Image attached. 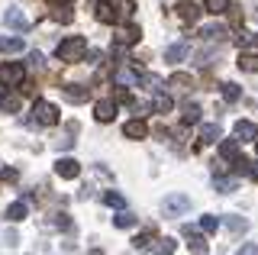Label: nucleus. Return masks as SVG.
<instances>
[{"label":"nucleus","instance_id":"nucleus-1","mask_svg":"<svg viewBox=\"0 0 258 255\" xmlns=\"http://www.w3.org/2000/svg\"><path fill=\"white\" fill-rule=\"evenodd\" d=\"M55 55H58L61 61H68V65H75V61H81L87 55V39L84 36H68L58 42V49H55Z\"/></svg>","mask_w":258,"mask_h":255},{"label":"nucleus","instance_id":"nucleus-2","mask_svg":"<svg viewBox=\"0 0 258 255\" xmlns=\"http://www.w3.org/2000/svg\"><path fill=\"white\" fill-rule=\"evenodd\" d=\"M32 116H36V123H42V126H58V107L55 103H48V100H36L32 103Z\"/></svg>","mask_w":258,"mask_h":255},{"label":"nucleus","instance_id":"nucleus-3","mask_svg":"<svg viewBox=\"0 0 258 255\" xmlns=\"http://www.w3.org/2000/svg\"><path fill=\"white\" fill-rule=\"evenodd\" d=\"M161 210H165V217H184L190 210V197L187 194H168Z\"/></svg>","mask_w":258,"mask_h":255},{"label":"nucleus","instance_id":"nucleus-4","mask_svg":"<svg viewBox=\"0 0 258 255\" xmlns=\"http://www.w3.org/2000/svg\"><path fill=\"white\" fill-rule=\"evenodd\" d=\"M23 78H26V68H23L20 61H4V65H0V81H4V84L20 87Z\"/></svg>","mask_w":258,"mask_h":255},{"label":"nucleus","instance_id":"nucleus-5","mask_svg":"<svg viewBox=\"0 0 258 255\" xmlns=\"http://www.w3.org/2000/svg\"><path fill=\"white\" fill-rule=\"evenodd\" d=\"M94 116H97V123H110V119L116 116V100H97Z\"/></svg>","mask_w":258,"mask_h":255},{"label":"nucleus","instance_id":"nucleus-6","mask_svg":"<svg viewBox=\"0 0 258 255\" xmlns=\"http://www.w3.org/2000/svg\"><path fill=\"white\" fill-rule=\"evenodd\" d=\"M55 174H58V178H78L81 174V165L75 162V158H58V162H55Z\"/></svg>","mask_w":258,"mask_h":255},{"label":"nucleus","instance_id":"nucleus-7","mask_svg":"<svg viewBox=\"0 0 258 255\" xmlns=\"http://www.w3.org/2000/svg\"><path fill=\"white\" fill-rule=\"evenodd\" d=\"M232 133H236V139H239V142H252V139H258V126L252 123V119H239Z\"/></svg>","mask_w":258,"mask_h":255},{"label":"nucleus","instance_id":"nucleus-8","mask_svg":"<svg viewBox=\"0 0 258 255\" xmlns=\"http://www.w3.org/2000/svg\"><path fill=\"white\" fill-rule=\"evenodd\" d=\"M200 13H204V10H200L194 0H181V4H177V17H181L184 23H197Z\"/></svg>","mask_w":258,"mask_h":255},{"label":"nucleus","instance_id":"nucleus-9","mask_svg":"<svg viewBox=\"0 0 258 255\" xmlns=\"http://www.w3.org/2000/svg\"><path fill=\"white\" fill-rule=\"evenodd\" d=\"M123 136L126 139H145L149 136V126H145V119H129L123 126Z\"/></svg>","mask_w":258,"mask_h":255},{"label":"nucleus","instance_id":"nucleus-10","mask_svg":"<svg viewBox=\"0 0 258 255\" xmlns=\"http://www.w3.org/2000/svg\"><path fill=\"white\" fill-rule=\"evenodd\" d=\"M220 155L226 162H239V139H223L220 142Z\"/></svg>","mask_w":258,"mask_h":255},{"label":"nucleus","instance_id":"nucleus-11","mask_svg":"<svg viewBox=\"0 0 258 255\" xmlns=\"http://www.w3.org/2000/svg\"><path fill=\"white\" fill-rule=\"evenodd\" d=\"M113 81H116L119 87H133V84H139V71H129V68H119L116 75H113Z\"/></svg>","mask_w":258,"mask_h":255},{"label":"nucleus","instance_id":"nucleus-12","mask_svg":"<svg viewBox=\"0 0 258 255\" xmlns=\"http://www.w3.org/2000/svg\"><path fill=\"white\" fill-rule=\"evenodd\" d=\"M97 20H100V23H107V26H113V23H116L119 17L113 13V4H107V0H100V4H97Z\"/></svg>","mask_w":258,"mask_h":255},{"label":"nucleus","instance_id":"nucleus-13","mask_svg":"<svg viewBox=\"0 0 258 255\" xmlns=\"http://www.w3.org/2000/svg\"><path fill=\"white\" fill-rule=\"evenodd\" d=\"M139 39H142V29H139V26H133V23H129V26L123 29V33L116 36V42H119V45H133V42H139Z\"/></svg>","mask_w":258,"mask_h":255},{"label":"nucleus","instance_id":"nucleus-14","mask_svg":"<svg viewBox=\"0 0 258 255\" xmlns=\"http://www.w3.org/2000/svg\"><path fill=\"white\" fill-rule=\"evenodd\" d=\"M200 142H223V130H220L216 123L200 126Z\"/></svg>","mask_w":258,"mask_h":255},{"label":"nucleus","instance_id":"nucleus-15","mask_svg":"<svg viewBox=\"0 0 258 255\" xmlns=\"http://www.w3.org/2000/svg\"><path fill=\"white\" fill-rule=\"evenodd\" d=\"M0 52H23V39L20 36H0Z\"/></svg>","mask_w":258,"mask_h":255},{"label":"nucleus","instance_id":"nucleus-16","mask_svg":"<svg viewBox=\"0 0 258 255\" xmlns=\"http://www.w3.org/2000/svg\"><path fill=\"white\" fill-rule=\"evenodd\" d=\"M7 220H10V223H20V220H26V204H23V201L10 204V207H7Z\"/></svg>","mask_w":258,"mask_h":255},{"label":"nucleus","instance_id":"nucleus-17","mask_svg":"<svg viewBox=\"0 0 258 255\" xmlns=\"http://www.w3.org/2000/svg\"><path fill=\"white\" fill-rule=\"evenodd\" d=\"M184 55H187V45L174 42V45H168V49H165V61H181Z\"/></svg>","mask_w":258,"mask_h":255},{"label":"nucleus","instance_id":"nucleus-18","mask_svg":"<svg viewBox=\"0 0 258 255\" xmlns=\"http://www.w3.org/2000/svg\"><path fill=\"white\" fill-rule=\"evenodd\" d=\"M187 239H190V249L197 252V255H207V242H204V236H200L197 229H190V226H187Z\"/></svg>","mask_w":258,"mask_h":255},{"label":"nucleus","instance_id":"nucleus-19","mask_svg":"<svg viewBox=\"0 0 258 255\" xmlns=\"http://www.w3.org/2000/svg\"><path fill=\"white\" fill-rule=\"evenodd\" d=\"M113 7H116V10H119V20H133V13H136V4H133V0H113Z\"/></svg>","mask_w":258,"mask_h":255},{"label":"nucleus","instance_id":"nucleus-20","mask_svg":"<svg viewBox=\"0 0 258 255\" xmlns=\"http://www.w3.org/2000/svg\"><path fill=\"white\" fill-rule=\"evenodd\" d=\"M4 23H7V26H13V29H26V20H23L20 10H7L4 13Z\"/></svg>","mask_w":258,"mask_h":255},{"label":"nucleus","instance_id":"nucleus-21","mask_svg":"<svg viewBox=\"0 0 258 255\" xmlns=\"http://www.w3.org/2000/svg\"><path fill=\"white\" fill-rule=\"evenodd\" d=\"M239 68H242V71H252V75H255V71H258V55L242 52V55H239Z\"/></svg>","mask_w":258,"mask_h":255},{"label":"nucleus","instance_id":"nucleus-22","mask_svg":"<svg viewBox=\"0 0 258 255\" xmlns=\"http://www.w3.org/2000/svg\"><path fill=\"white\" fill-rule=\"evenodd\" d=\"M171 107H174V103H171L168 94H155V100H152V110H155V113H168Z\"/></svg>","mask_w":258,"mask_h":255},{"label":"nucleus","instance_id":"nucleus-23","mask_svg":"<svg viewBox=\"0 0 258 255\" xmlns=\"http://www.w3.org/2000/svg\"><path fill=\"white\" fill-rule=\"evenodd\" d=\"M200 36L210 39V42H213V39H223V36H226V26H220V23H213V26H204V29H200Z\"/></svg>","mask_w":258,"mask_h":255},{"label":"nucleus","instance_id":"nucleus-24","mask_svg":"<svg viewBox=\"0 0 258 255\" xmlns=\"http://www.w3.org/2000/svg\"><path fill=\"white\" fill-rule=\"evenodd\" d=\"M223 97L229 100V103H236V100L242 97V87H239V84H232V81H226V84H223Z\"/></svg>","mask_w":258,"mask_h":255},{"label":"nucleus","instance_id":"nucleus-25","mask_svg":"<svg viewBox=\"0 0 258 255\" xmlns=\"http://www.w3.org/2000/svg\"><path fill=\"white\" fill-rule=\"evenodd\" d=\"M229 0H207V10L210 13H213V17H216V13H229Z\"/></svg>","mask_w":258,"mask_h":255},{"label":"nucleus","instance_id":"nucleus-26","mask_svg":"<svg viewBox=\"0 0 258 255\" xmlns=\"http://www.w3.org/2000/svg\"><path fill=\"white\" fill-rule=\"evenodd\" d=\"M103 204H107V207H119V210H123V207H126L123 194H116V190H107V194H103Z\"/></svg>","mask_w":258,"mask_h":255},{"label":"nucleus","instance_id":"nucleus-27","mask_svg":"<svg viewBox=\"0 0 258 255\" xmlns=\"http://www.w3.org/2000/svg\"><path fill=\"white\" fill-rule=\"evenodd\" d=\"M181 119H184V123H197V119H200V107H197V103H187Z\"/></svg>","mask_w":258,"mask_h":255},{"label":"nucleus","instance_id":"nucleus-28","mask_svg":"<svg viewBox=\"0 0 258 255\" xmlns=\"http://www.w3.org/2000/svg\"><path fill=\"white\" fill-rule=\"evenodd\" d=\"M113 223H116L119 229H129V226H136V217H133V213H116Z\"/></svg>","mask_w":258,"mask_h":255},{"label":"nucleus","instance_id":"nucleus-29","mask_svg":"<svg viewBox=\"0 0 258 255\" xmlns=\"http://www.w3.org/2000/svg\"><path fill=\"white\" fill-rule=\"evenodd\" d=\"M216 190H220V194H229V190H236V178H216Z\"/></svg>","mask_w":258,"mask_h":255},{"label":"nucleus","instance_id":"nucleus-30","mask_svg":"<svg viewBox=\"0 0 258 255\" xmlns=\"http://www.w3.org/2000/svg\"><path fill=\"white\" fill-rule=\"evenodd\" d=\"M200 229H204V233H216V229H220V217H204L200 220Z\"/></svg>","mask_w":258,"mask_h":255},{"label":"nucleus","instance_id":"nucleus-31","mask_svg":"<svg viewBox=\"0 0 258 255\" xmlns=\"http://www.w3.org/2000/svg\"><path fill=\"white\" fill-rule=\"evenodd\" d=\"M174 249H177L174 239H161V245L155 249V255H174Z\"/></svg>","mask_w":258,"mask_h":255},{"label":"nucleus","instance_id":"nucleus-32","mask_svg":"<svg viewBox=\"0 0 258 255\" xmlns=\"http://www.w3.org/2000/svg\"><path fill=\"white\" fill-rule=\"evenodd\" d=\"M168 84H171V87H187L190 84V75H181V71H177V75L168 78Z\"/></svg>","mask_w":258,"mask_h":255},{"label":"nucleus","instance_id":"nucleus-33","mask_svg":"<svg viewBox=\"0 0 258 255\" xmlns=\"http://www.w3.org/2000/svg\"><path fill=\"white\" fill-rule=\"evenodd\" d=\"M64 94H68V100H84V91H81L78 84H68V87H64Z\"/></svg>","mask_w":258,"mask_h":255},{"label":"nucleus","instance_id":"nucleus-34","mask_svg":"<svg viewBox=\"0 0 258 255\" xmlns=\"http://www.w3.org/2000/svg\"><path fill=\"white\" fill-rule=\"evenodd\" d=\"M20 110V97H4V113H16Z\"/></svg>","mask_w":258,"mask_h":255},{"label":"nucleus","instance_id":"nucleus-35","mask_svg":"<svg viewBox=\"0 0 258 255\" xmlns=\"http://www.w3.org/2000/svg\"><path fill=\"white\" fill-rule=\"evenodd\" d=\"M29 65L36 68V71H42V68H45V58H42L39 52H32V55H29Z\"/></svg>","mask_w":258,"mask_h":255},{"label":"nucleus","instance_id":"nucleus-36","mask_svg":"<svg viewBox=\"0 0 258 255\" xmlns=\"http://www.w3.org/2000/svg\"><path fill=\"white\" fill-rule=\"evenodd\" d=\"M149 239H152V233H145V236H136V239H133V245H136V249H149Z\"/></svg>","mask_w":258,"mask_h":255},{"label":"nucleus","instance_id":"nucleus-37","mask_svg":"<svg viewBox=\"0 0 258 255\" xmlns=\"http://www.w3.org/2000/svg\"><path fill=\"white\" fill-rule=\"evenodd\" d=\"M239 255H258V242H248V245H242Z\"/></svg>","mask_w":258,"mask_h":255},{"label":"nucleus","instance_id":"nucleus-38","mask_svg":"<svg viewBox=\"0 0 258 255\" xmlns=\"http://www.w3.org/2000/svg\"><path fill=\"white\" fill-rule=\"evenodd\" d=\"M55 20H61V23H71V13H68V10H55Z\"/></svg>","mask_w":258,"mask_h":255},{"label":"nucleus","instance_id":"nucleus-39","mask_svg":"<svg viewBox=\"0 0 258 255\" xmlns=\"http://www.w3.org/2000/svg\"><path fill=\"white\" fill-rule=\"evenodd\" d=\"M248 39H252V36H248V33H245V29H239V36H236V42H239V45H245V42H248Z\"/></svg>","mask_w":258,"mask_h":255},{"label":"nucleus","instance_id":"nucleus-40","mask_svg":"<svg viewBox=\"0 0 258 255\" xmlns=\"http://www.w3.org/2000/svg\"><path fill=\"white\" fill-rule=\"evenodd\" d=\"M229 226H232V229H245L248 223H245V220H229Z\"/></svg>","mask_w":258,"mask_h":255},{"label":"nucleus","instance_id":"nucleus-41","mask_svg":"<svg viewBox=\"0 0 258 255\" xmlns=\"http://www.w3.org/2000/svg\"><path fill=\"white\" fill-rule=\"evenodd\" d=\"M248 174H252V181H258V162L252 165V168H248Z\"/></svg>","mask_w":258,"mask_h":255},{"label":"nucleus","instance_id":"nucleus-42","mask_svg":"<svg viewBox=\"0 0 258 255\" xmlns=\"http://www.w3.org/2000/svg\"><path fill=\"white\" fill-rule=\"evenodd\" d=\"M4 87H7V84H4V81H0V94H4Z\"/></svg>","mask_w":258,"mask_h":255},{"label":"nucleus","instance_id":"nucleus-43","mask_svg":"<svg viewBox=\"0 0 258 255\" xmlns=\"http://www.w3.org/2000/svg\"><path fill=\"white\" fill-rule=\"evenodd\" d=\"M255 152H258V139H255Z\"/></svg>","mask_w":258,"mask_h":255},{"label":"nucleus","instance_id":"nucleus-44","mask_svg":"<svg viewBox=\"0 0 258 255\" xmlns=\"http://www.w3.org/2000/svg\"><path fill=\"white\" fill-rule=\"evenodd\" d=\"M255 45H258V36H255Z\"/></svg>","mask_w":258,"mask_h":255}]
</instances>
